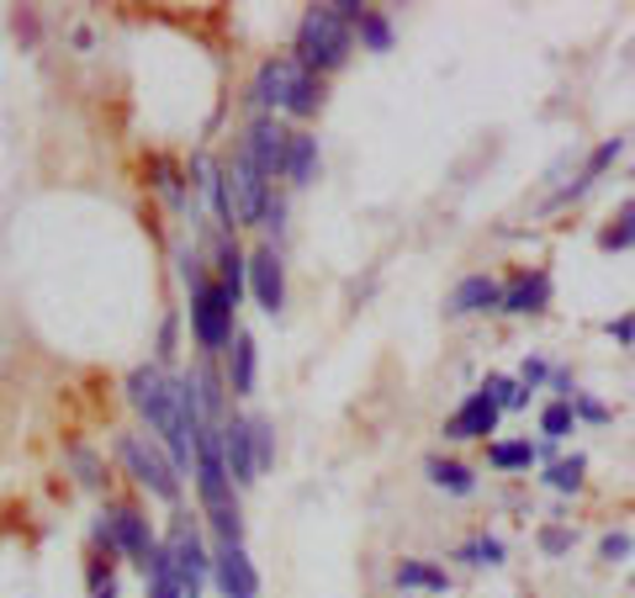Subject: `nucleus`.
Listing matches in <instances>:
<instances>
[{
  "instance_id": "nucleus-20",
  "label": "nucleus",
  "mask_w": 635,
  "mask_h": 598,
  "mask_svg": "<svg viewBox=\"0 0 635 598\" xmlns=\"http://www.w3.org/2000/svg\"><path fill=\"white\" fill-rule=\"evenodd\" d=\"M318 106H324V86H318V75H297V86H292V101H286V112H292V117H313V112H318Z\"/></svg>"
},
{
  "instance_id": "nucleus-14",
  "label": "nucleus",
  "mask_w": 635,
  "mask_h": 598,
  "mask_svg": "<svg viewBox=\"0 0 635 598\" xmlns=\"http://www.w3.org/2000/svg\"><path fill=\"white\" fill-rule=\"evenodd\" d=\"M498 302H503V313H541L545 302H551V275H545V270L519 275V286L498 292Z\"/></svg>"
},
{
  "instance_id": "nucleus-3",
  "label": "nucleus",
  "mask_w": 635,
  "mask_h": 598,
  "mask_svg": "<svg viewBox=\"0 0 635 598\" xmlns=\"http://www.w3.org/2000/svg\"><path fill=\"white\" fill-rule=\"evenodd\" d=\"M117 455L122 466L133 472V477L149 487L154 498H165V504H181V472H175V461H165L154 445H144L138 435H122L117 440Z\"/></svg>"
},
{
  "instance_id": "nucleus-24",
  "label": "nucleus",
  "mask_w": 635,
  "mask_h": 598,
  "mask_svg": "<svg viewBox=\"0 0 635 598\" xmlns=\"http://www.w3.org/2000/svg\"><path fill=\"white\" fill-rule=\"evenodd\" d=\"M620 154H625V138H609L604 149H599V154H593V159H588V176L577 180V185H572V191H567V196H577V191H588V185H593V180L604 176V170H609V165H614V159H620Z\"/></svg>"
},
{
  "instance_id": "nucleus-13",
  "label": "nucleus",
  "mask_w": 635,
  "mask_h": 598,
  "mask_svg": "<svg viewBox=\"0 0 635 598\" xmlns=\"http://www.w3.org/2000/svg\"><path fill=\"white\" fill-rule=\"evenodd\" d=\"M223 435V466H228V482H254V440H249V419H234Z\"/></svg>"
},
{
  "instance_id": "nucleus-28",
  "label": "nucleus",
  "mask_w": 635,
  "mask_h": 598,
  "mask_svg": "<svg viewBox=\"0 0 635 598\" xmlns=\"http://www.w3.org/2000/svg\"><path fill=\"white\" fill-rule=\"evenodd\" d=\"M249 440H254V472L275 461V445H271V424L265 419H249Z\"/></svg>"
},
{
  "instance_id": "nucleus-35",
  "label": "nucleus",
  "mask_w": 635,
  "mask_h": 598,
  "mask_svg": "<svg viewBox=\"0 0 635 598\" xmlns=\"http://www.w3.org/2000/svg\"><path fill=\"white\" fill-rule=\"evenodd\" d=\"M402 598H408V594H402Z\"/></svg>"
},
{
  "instance_id": "nucleus-31",
  "label": "nucleus",
  "mask_w": 635,
  "mask_h": 598,
  "mask_svg": "<svg viewBox=\"0 0 635 598\" xmlns=\"http://www.w3.org/2000/svg\"><path fill=\"white\" fill-rule=\"evenodd\" d=\"M541 551H545V556H567V551H572V535H567V530H545Z\"/></svg>"
},
{
  "instance_id": "nucleus-33",
  "label": "nucleus",
  "mask_w": 635,
  "mask_h": 598,
  "mask_svg": "<svg viewBox=\"0 0 635 598\" xmlns=\"http://www.w3.org/2000/svg\"><path fill=\"white\" fill-rule=\"evenodd\" d=\"M577 414H582V419H593V424L609 419V408H604V403H593V397H577Z\"/></svg>"
},
{
  "instance_id": "nucleus-29",
  "label": "nucleus",
  "mask_w": 635,
  "mask_h": 598,
  "mask_svg": "<svg viewBox=\"0 0 635 598\" xmlns=\"http://www.w3.org/2000/svg\"><path fill=\"white\" fill-rule=\"evenodd\" d=\"M631 234H635V228H631V207H625V212H620V223L604 228V239H599V244H604V249H631Z\"/></svg>"
},
{
  "instance_id": "nucleus-25",
  "label": "nucleus",
  "mask_w": 635,
  "mask_h": 598,
  "mask_svg": "<svg viewBox=\"0 0 635 598\" xmlns=\"http://www.w3.org/2000/svg\"><path fill=\"white\" fill-rule=\"evenodd\" d=\"M582 472H588V461L572 455V461H556V466L545 472V482H551L556 493H577V487H582Z\"/></svg>"
},
{
  "instance_id": "nucleus-23",
  "label": "nucleus",
  "mask_w": 635,
  "mask_h": 598,
  "mask_svg": "<svg viewBox=\"0 0 635 598\" xmlns=\"http://www.w3.org/2000/svg\"><path fill=\"white\" fill-rule=\"evenodd\" d=\"M223 297L239 307V297H243V255L234 249V244H223Z\"/></svg>"
},
{
  "instance_id": "nucleus-10",
  "label": "nucleus",
  "mask_w": 635,
  "mask_h": 598,
  "mask_svg": "<svg viewBox=\"0 0 635 598\" xmlns=\"http://www.w3.org/2000/svg\"><path fill=\"white\" fill-rule=\"evenodd\" d=\"M243 275H249V286H254L260 307L275 318V313L286 307V270H281V260H275V249H260V255L243 266Z\"/></svg>"
},
{
  "instance_id": "nucleus-2",
  "label": "nucleus",
  "mask_w": 635,
  "mask_h": 598,
  "mask_svg": "<svg viewBox=\"0 0 635 598\" xmlns=\"http://www.w3.org/2000/svg\"><path fill=\"white\" fill-rule=\"evenodd\" d=\"M350 43H355V27L333 16V5H313L297 27V64L307 75L313 69H339L350 59Z\"/></svg>"
},
{
  "instance_id": "nucleus-18",
  "label": "nucleus",
  "mask_w": 635,
  "mask_h": 598,
  "mask_svg": "<svg viewBox=\"0 0 635 598\" xmlns=\"http://www.w3.org/2000/svg\"><path fill=\"white\" fill-rule=\"evenodd\" d=\"M228 387L234 392H254V339L234 334V360H228Z\"/></svg>"
},
{
  "instance_id": "nucleus-4",
  "label": "nucleus",
  "mask_w": 635,
  "mask_h": 598,
  "mask_svg": "<svg viewBox=\"0 0 635 598\" xmlns=\"http://www.w3.org/2000/svg\"><path fill=\"white\" fill-rule=\"evenodd\" d=\"M217 180H223V217H228V223H260V217H265L271 185H265V176H260L243 154L234 159V170Z\"/></svg>"
},
{
  "instance_id": "nucleus-26",
  "label": "nucleus",
  "mask_w": 635,
  "mask_h": 598,
  "mask_svg": "<svg viewBox=\"0 0 635 598\" xmlns=\"http://www.w3.org/2000/svg\"><path fill=\"white\" fill-rule=\"evenodd\" d=\"M572 403H567V397H562V403H551V408H545L541 414V429H545V440H562V435H572Z\"/></svg>"
},
{
  "instance_id": "nucleus-16",
  "label": "nucleus",
  "mask_w": 635,
  "mask_h": 598,
  "mask_svg": "<svg viewBox=\"0 0 635 598\" xmlns=\"http://www.w3.org/2000/svg\"><path fill=\"white\" fill-rule=\"evenodd\" d=\"M483 307H498V281H492V275H466V281L455 286L451 313L466 318V313H483Z\"/></svg>"
},
{
  "instance_id": "nucleus-1",
  "label": "nucleus",
  "mask_w": 635,
  "mask_h": 598,
  "mask_svg": "<svg viewBox=\"0 0 635 598\" xmlns=\"http://www.w3.org/2000/svg\"><path fill=\"white\" fill-rule=\"evenodd\" d=\"M127 392H133V408L149 419V429L170 445V455H175V472H185L191 466V424L181 419V382H170L159 365H138L133 376H127Z\"/></svg>"
},
{
  "instance_id": "nucleus-32",
  "label": "nucleus",
  "mask_w": 635,
  "mask_h": 598,
  "mask_svg": "<svg viewBox=\"0 0 635 598\" xmlns=\"http://www.w3.org/2000/svg\"><path fill=\"white\" fill-rule=\"evenodd\" d=\"M609 334H614L620 345H631V339H635V318H631V313H620V318L609 324Z\"/></svg>"
},
{
  "instance_id": "nucleus-22",
  "label": "nucleus",
  "mask_w": 635,
  "mask_h": 598,
  "mask_svg": "<svg viewBox=\"0 0 635 598\" xmlns=\"http://www.w3.org/2000/svg\"><path fill=\"white\" fill-rule=\"evenodd\" d=\"M487 461H492L498 472H519V466H530V461H541V455H535L530 440H503V445L487 450Z\"/></svg>"
},
{
  "instance_id": "nucleus-30",
  "label": "nucleus",
  "mask_w": 635,
  "mask_h": 598,
  "mask_svg": "<svg viewBox=\"0 0 635 598\" xmlns=\"http://www.w3.org/2000/svg\"><path fill=\"white\" fill-rule=\"evenodd\" d=\"M599 556H604V562H625V556H631V535H625V530L604 535L599 540Z\"/></svg>"
},
{
  "instance_id": "nucleus-19",
  "label": "nucleus",
  "mask_w": 635,
  "mask_h": 598,
  "mask_svg": "<svg viewBox=\"0 0 635 598\" xmlns=\"http://www.w3.org/2000/svg\"><path fill=\"white\" fill-rule=\"evenodd\" d=\"M397 588H402V594H408V588L445 594V588H451V577H445L440 567H429V562H402V567H397Z\"/></svg>"
},
{
  "instance_id": "nucleus-17",
  "label": "nucleus",
  "mask_w": 635,
  "mask_h": 598,
  "mask_svg": "<svg viewBox=\"0 0 635 598\" xmlns=\"http://www.w3.org/2000/svg\"><path fill=\"white\" fill-rule=\"evenodd\" d=\"M423 472H429V482H434V487H445V493H455V498L477 493V477H472V472H466L461 461H440V455H434V461H429Z\"/></svg>"
},
{
  "instance_id": "nucleus-6",
  "label": "nucleus",
  "mask_w": 635,
  "mask_h": 598,
  "mask_svg": "<svg viewBox=\"0 0 635 598\" xmlns=\"http://www.w3.org/2000/svg\"><path fill=\"white\" fill-rule=\"evenodd\" d=\"M101 540L112 545V551H122V556H133V562H149L154 540H149V519L133 509H112L106 519H101Z\"/></svg>"
},
{
  "instance_id": "nucleus-27",
  "label": "nucleus",
  "mask_w": 635,
  "mask_h": 598,
  "mask_svg": "<svg viewBox=\"0 0 635 598\" xmlns=\"http://www.w3.org/2000/svg\"><path fill=\"white\" fill-rule=\"evenodd\" d=\"M472 567H498L503 562V540H492V535H483V540H472L466 551H461Z\"/></svg>"
},
{
  "instance_id": "nucleus-21",
  "label": "nucleus",
  "mask_w": 635,
  "mask_h": 598,
  "mask_svg": "<svg viewBox=\"0 0 635 598\" xmlns=\"http://www.w3.org/2000/svg\"><path fill=\"white\" fill-rule=\"evenodd\" d=\"M361 43L371 48V54H393V22L382 16V11H361Z\"/></svg>"
},
{
  "instance_id": "nucleus-34",
  "label": "nucleus",
  "mask_w": 635,
  "mask_h": 598,
  "mask_svg": "<svg viewBox=\"0 0 635 598\" xmlns=\"http://www.w3.org/2000/svg\"><path fill=\"white\" fill-rule=\"evenodd\" d=\"M545 382V360H524V382H519V387L530 392V387H541Z\"/></svg>"
},
{
  "instance_id": "nucleus-5",
  "label": "nucleus",
  "mask_w": 635,
  "mask_h": 598,
  "mask_svg": "<svg viewBox=\"0 0 635 598\" xmlns=\"http://www.w3.org/2000/svg\"><path fill=\"white\" fill-rule=\"evenodd\" d=\"M191 329H196L202 350H223L234 339V302L223 297V286H212V281L191 286Z\"/></svg>"
},
{
  "instance_id": "nucleus-9",
  "label": "nucleus",
  "mask_w": 635,
  "mask_h": 598,
  "mask_svg": "<svg viewBox=\"0 0 635 598\" xmlns=\"http://www.w3.org/2000/svg\"><path fill=\"white\" fill-rule=\"evenodd\" d=\"M286 144H292V133H281L271 117H260L249 127V138H243V159L260 170V176H281V165H286Z\"/></svg>"
},
{
  "instance_id": "nucleus-12",
  "label": "nucleus",
  "mask_w": 635,
  "mask_h": 598,
  "mask_svg": "<svg viewBox=\"0 0 635 598\" xmlns=\"http://www.w3.org/2000/svg\"><path fill=\"white\" fill-rule=\"evenodd\" d=\"M297 75H303V64H297V59H271L260 75H254V101H260V106H281V112H286Z\"/></svg>"
},
{
  "instance_id": "nucleus-15",
  "label": "nucleus",
  "mask_w": 635,
  "mask_h": 598,
  "mask_svg": "<svg viewBox=\"0 0 635 598\" xmlns=\"http://www.w3.org/2000/svg\"><path fill=\"white\" fill-rule=\"evenodd\" d=\"M281 176L292 180V185H313V176H318V138H307V133H292Z\"/></svg>"
},
{
  "instance_id": "nucleus-11",
  "label": "nucleus",
  "mask_w": 635,
  "mask_h": 598,
  "mask_svg": "<svg viewBox=\"0 0 635 598\" xmlns=\"http://www.w3.org/2000/svg\"><path fill=\"white\" fill-rule=\"evenodd\" d=\"M498 414H503V408H498L487 392H472V397H466V403L451 414L445 435H451V440H483V435H492V429H498Z\"/></svg>"
},
{
  "instance_id": "nucleus-8",
  "label": "nucleus",
  "mask_w": 635,
  "mask_h": 598,
  "mask_svg": "<svg viewBox=\"0 0 635 598\" xmlns=\"http://www.w3.org/2000/svg\"><path fill=\"white\" fill-rule=\"evenodd\" d=\"M212 577H217L223 598H260V572L243 556V545H223L212 562Z\"/></svg>"
},
{
  "instance_id": "nucleus-7",
  "label": "nucleus",
  "mask_w": 635,
  "mask_h": 598,
  "mask_svg": "<svg viewBox=\"0 0 635 598\" xmlns=\"http://www.w3.org/2000/svg\"><path fill=\"white\" fill-rule=\"evenodd\" d=\"M170 551V567H175V583H181V598H202V577H207V551H202V540L191 535V530H175V540L165 545Z\"/></svg>"
}]
</instances>
